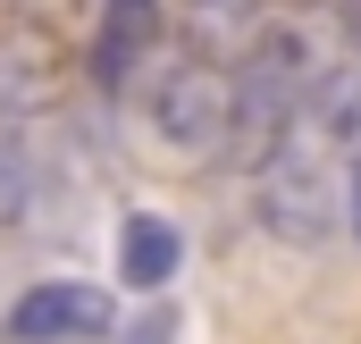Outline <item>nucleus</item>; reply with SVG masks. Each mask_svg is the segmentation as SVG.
<instances>
[{
	"mask_svg": "<svg viewBox=\"0 0 361 344\" xmlns=\"http://www.w3.org/2000/svg\"><path fill=\"white\" fill-rule=\"evenodd\" d=\"M252 210H261V227L286 252H319L328 244V227H336V143L311 118H294L252 160Z\"/></svg>",
	"mask_w": 361,
	"mask_h": 344,
	"instance_id": "nucleus-1",
	"label": "nucleus"
},
{
	"mask_svg": "<svg viewBox=\"0 0 361 344\" xmlns=\"http://www.w3.org/2000/svg\"><path fill=\"white\" fill-rule=\"evenodd\" d=\"M143 118H152V135H160L169 152H193V160L227 152V135H235V68L210 59V51L152 59V76H143Z\"/></svg>",
	"mask_w": 361,
	"mask_h": 344,
	"instance_id": "nucleus-2",
	"label": "nucleus"
},
{
	"mask_svg": "<svg viewBox=\"0 0 361 344\" xmlns=\"http://www.w3.org/2000/svg\"><path fill=\"white\" fill-rule=\"evenodd\" d=\"M0 336L8 344H109L118 336V294L85 285V277H42L8 302Z\"/></svg>",
	"mask_w": 361,
	"mask_h": 344,
	"instance_id": "nucleus-3",
	"label": "nucleus"
},
{
	"mask_svg": "<svg viewBox=\"0 0 361 344\" xmlns=\"http://www.w3.org/2000/svg\"><path fill=\"white\" fill-rule=\"evenodd\" d=\"M169 42V0H101V25H92V76L109 92L143 85L152 59Z\"/></svg>",
	"mask_w": 361,
	"mask_h": 344,
	"instance_id": "nucleus-4",
	"label": "nucleus"
},
{
	"mask_svg": "<svg viewBox=\"0 0 361 344\" xmlns=\"http://www.w3.org/2000/svg\"><path fill=\"white\" fill-rule=\"evenodd\" d=\"M177 260H185V235L160 210H126V219H118V277H126V285L152 294V285L177 277Z\"/></svg>",
	"mask_w": 361,
	"mask_h": 344,
	"instance_id": "nucleus-5",
	"label": "nucleus"
},
{
	"mask_svg": "<svg viewBox=\"0 0 361 344\" xmlns=\"http://www.w3.org/2000/svg\"><path fill=\"white\" fill-rule=\"evenodd\" d=\"M25 34H68V25H85V8L92 0H0Z\"/></svg>",
	"mask_w": 361,
	"mask_h": 344,
	"instance_id": "nucleus-6",
	"label": "nucleus"
},
{
	"mask_svg": "<svg viewBox=\"0 0 361 344\" xmlns=\"http://www.w3.org/2000/svg\"><path fill=\"white\" fill-rule=\"evenodd\" d=\"M25 193H34V168H25L17 135H0V219H17V210H25Z\"/></svg>",
	"mask_w": 361,
	"mask_h": 344,
	"instance_id": "nucleus-7",
	"label": "nucleus"
},
{
	"mask_svg": "<svg viewBox=\"0 0 361 344\" xmlns=\"http://www.w3.org/2000/svg\"><path fill=\"white\" fill-rule=\"evenodd\" d=\"M118 344H177V311H169V302H152L143 319H126V336H118Z\"/></svg>",
	"mask_w": 361,
	"mask_h": 344,
	"instance_id": "nucleus-8",
	"label": "nucleus"
},
{
	"mask_svg": "<svg viewBox=\"0 0 361 344\" xmlns=\"http://www.w3.org/2000/svg\"><path fill=\"white\" fill-rule=\"evenodd\" d=\"M345 193H353V235H361V160H353V185Z\"/></svg>",
	"mask_w": 361,
	"mask_h": 344,
	"instance_id": "nucleus-9",
	"label": "nucleus"
}]
</instances>
